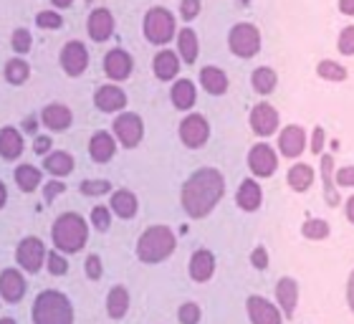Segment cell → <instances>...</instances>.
<instances>
[{
  "mask_svg": "<svg viewBox=\"0 0 354 324\" xmlns=\"http://www.w3.org/2000/svg\"><path fill=\"white\" fill-rule=\"evenodd\" d=\"M225 192V180L218 170L213 168H200L187 177L183 185V208L190 218H205L213 213L218 200Z\"/></svg>",
  "mask_w": 354,
  "mask_h": 324,
  "instance_id": "6da1fadb",
  "label": "cell"
},
{
  "mask_svg": "<svg viewBox=\"0 0 354 324\" xmlns=\"http://www.w3.org/2000/svg\"><path fill=\"white\" fill-rule=\"evenodd\" d=\"M33 324H74V307L61 291H44L33 304Z\"/></svg>",
  "mask_w": 354,
  "mask_h": 324,
  "instance_id": "7a4b0ae2",
  "label": "cell"
},
{
  "mask_svg": "<svg viewBox=\"0 0 354 324\" xmlns=\"http://www.w3.org/2000/svg\"><path fill=\"white\" fill-rule=\"evenodd\" d=\"M88 236V228L86 223H84L82 215L76 213H64L59 221L53 223V231H51V238H53V246L64 253H76V251L84 249V243H86Z\"/></svg>",
  "mask_w": 354,
  "mask_h": 324,
  "instance_id": "3957f363",
  "label": "cell"
},
{
  "mask_svg": "<svg viewBox=\"0 0 354 324\" xmlns=\"http://www.w3.org/2000/svg\"><path fill=\"white\" fill-rule=\"evenodd\" d=\"M175 251V233L167 226H152L142 233L137 243V256L145 264H160Z\"/></svg>",
  "mask_w": 354,
  "mask_h": 324,
  "instance_id": "277c9868",
  "label": "cell"
},
{
  "mask_svg": "<svg viewBox=\"0 0 354 324\" xmlns=\"http://www.w3.org/2000/svg\"><path fill=\"white\" fill-rule=\"evenodd\" d=\"M142 28H145V38H147L149 44L155 46L170 44L172 38H175V15L167 8H160V6L149 8Z\"/></svg>",
  "mask_w": 354,
  "mask_h": 324,
  "instance_id": "5b68a950",
  "label": "cell"
},
{
  "mask_svg": "<svg viewBox=\"0 0 354 324\" xmlns=\"http://www.w3.org/2000/svg\"><path fill=\"white\" fill-rule=\"evenodd\" d=\"M230 51L241 59H251L261 51V30L253 23H236L228 33Z\"/></svg>",
  "mask_w": 354,
  "mask_h": 324,
  "instance_id": "8992f818",
  "label": "cell"
},
{
  "mask_svg": "<svg viewBox=\"0 0 354 324\" xmlns=\"http://www.w3.org/2000/svg\"><path fill=\"white\" fill-rule=\"evenodd\" d=\"M114 132H117V140L124 145V147H137L142 142V134H145V125L142 119L134 114V111H124L114 119Z\"/></svg>",
  "mask_w": 354,
  "mask_h": 324,
  "instance_id": "52a82bcc",
  "label": "cell"
},
{
  "mask_svg": "<svg viewBox=\"0 0 354 324\" xmlns=\"http://www.w3.org/2000/svg\"><path fill=\"white\" fill-rule=\"evenodd\" d=\"M210 137V127H207L205 117H200V114H187L183 119V125H180V140L187 145L190 150H198L203 147Z\"/></svg>",
  "mask_w": 354,
  "mask_h": 324,
  "instance_id": "ba28073f",
  "label": "cell"
},
{
  "mask_svg": "<svg viewBox=\"0 0 354 324\" xmlns=\"http://www.w3.org/2000/svg\"><path fill=\"white\" fill-rule=\"evenodd\" d=\"M88 66V51L82 41H68L61 51V69L68 76H82Z\"/></svg>",
  "mask_w": 354,
  "mask_h": 324,
  "instance_id": "9c48e42d",
  "label": "cell"
},
{
  "mask_svg": "<svg viewBox=\"0 0 354 324\" xmlns=\"http://www.w3.org/2000/svg\"><path fill=\"white\" fill-rule=\"evenodd\" d=\"M86 30H88V36H91V41H96V44L109 41L111 33H114V15H111V10H106V8H94V10L88 13Z\"/></svg>",
  "mask_w": 354,
  "mask_h": 324,
  "instance_id": "30bf717a",
  "label": "cell"
},
{
  "mask_svg": "<svg viewBox=\"0 0 354 324\" xmlns=\"http://www.w3.org/2000/svg\"><path fill=\"white\" fill-rule=\"evenodd\" d=\"M44 258H46L44 243L38 241V238H33V236L23 238L21 246H18V264H21L26 271L36 273L38 269L44 266Z\"/></svg>",
  "mask_w": 354,
  "mask_h": 324,
  "instance_id": "8fae6325",
  "label": "cell"
},
{
  "mask_svg": "<svg viewBox=\"0 0 354 324\" xmlns=\"http://www.w3.org/2000/svg\"><path fill=\"white\" fill-rule=\"evenodd\" d=\"M134 61L132 56L124 51V48H111L106 56H104V71L111 81H124L132 74Z\"/></svg>",
  "mask_w": 354,
  "mask_h": 324,
  "instance_id": "7c38bea8",
  "label": "cell"
},
{
  "mask_svg": "<svg viewBox=\"0 0 354 324\" xmlns=\"http://www.w3.org/2000/svg\"><path fill=\"white\" fill-rule=\"evenodd\" d=\"M276 165H279L276 152H273L268 145H256V147L248 152V168H251L253 175H259V177L273 175V172H276Z\"/></svg>",
  "mask_w": 354,
  "mask_h": 324,
  "instance_id": "4fadbf2b",
  "label": "cell"
},
{
  "mask_svg": "<svg viewBox=\"0 0 354 324\" xmlns=\"http://www.w3.org/2000/svg\"><path fill=\"white\" fill-rule=\"evenodd\" d=\"M251 129L261 137H268L279 129V111L271 104H259L251 111Z\"/></svg>",
  "mask_w": 354,
  "mask_h": 324,
  "instance_id": "5bb4252c",
  "label": "cell"
},
{
  "mask_svg": "<svg viewBox=\"0 0 354 324\" xmlns=\"http://www.w3.org/2000/svg\"><path fill=\"white\" fill-rule=\"evenodd\" d=\"M94 104H96V109L106 111V114H111V111H122L127 107V94L119 87H114V84H106V87L96 89Z\"/></svg>",
  "mask_w": 354,
  "mask_h": 324,
  "instance_id": "9a60e30c",
  "label": "cell"
},
{
  "mask_svg": "<svg viewBox=\"0 0 354 324\" xmlns=\"http://www.w3.org/2000/svg\"><path fill=\"white\" fill-rule=\"evenodd\" d=\"M248 317H251V324H281L279 309L263 296H251L248 299Z\"/></svg>",
  "mask_w": 354,
  "mask_h": 324,
  "instance_id": "2e32d148",
  "label": "cell"
},
{
  "mask_svg": "<svg viewBox=\"0 0 354 324\" xmlns=\"http://www.w3.org/2000/svg\"><path fill=\"white\" fill-rule=\"evenodd\" d=\"M306 147V132H304L301 127H286L279 137V150L283 157H299Z\"/></svg>",
  "mask_w": 354,
  "mask_h": 324,
  "instance_id": "e0dca14e",
  "label": "cell"
},
{
  "mask_svg": "<svg viewBox=\"0 0 354 324\" xmlns=\"http://www.w3.org/2000/svg\"><path fill=\"white\" fill-rule=\"evenodd\" d=\"M0 294L10 304L23 299V294H26V281H23V276L15 269H6V271L0 273Z\"/></svg>",
  "mask_w": 354,
  "mask_h": 324,
  "instance_id": "ac0fdd59",
  "label": "cell"
},
{
  "mask_svg": "<svg viewBox=\"0 0 354 324\" xmlns=\"http://www.w3.org/2000/svg\"><path fill=\"white\" fill-rule=\"evenodd\" d=\"M41 119H44V125L48 127V129H53V132H64V129H68L71 122H74L71 109L64 107V104H48L44 109V114H41Z\"/></svg>",
  "mask_w": 354,
  "mask_h": 324,
  "instance_id": "d6986e66",
  "label": "cell"
},
{
  "mask_svg": "<svg viewBox=\"0 0 354 324\" xmlns=\"http://www.w3.org/2000/svg\"><path fill=\"white\" fill-rule=\"evenodd\" d=\"M276 299H279L283 314H286V317H294L296 302H299V284H296L291 276H283V279L276 284Z\"/></svg>",
  "mask_w": 354,
  "mask_h": 324,
  "instance_id": "ffe728a7",
  "label": "cell"
},
{
  "mask_svg": "<svg viewBox=\"0 0 354 324\" xmlns=\"http://www.w3.org/2000/svg\"><path fill=\"white\" fill-rule=\"evenodd\" d=\"M200 84H203V89H205L207 94H213V96H221L228 91V76L218 66L203 69V71H200Z\"/></svg>",
  "mask_w": 354,
  "mask_h": 324,
  "instance_id": "44dd1931",
  "label": "cell"
},
{
  "mask_svg": "<svg viewBox=\"0 0 354 324\" xmlns=\"http://www.w3.org/2000/svg\"><path fill=\"white\" fill-rule=\"evenodd\" d=\"M23 155V137L15 127H3L0 129V157L6 160H18Z\"/></svg>",
  "mask_w": 354,
  "mask_h": 324,
  "instance_id": "7402d4cb",
  "label": "cell"
},
{
  "mask_svg": "<svg viewBox=\"0 0 354 324\" xmlns=\"http://www.w3.org/2000/svg\"><path fill=\"white\" fill-rule=\"evenodd\" d=\"M114 150H117V145H114V137L109 132H96L88 142V155L94 162H109L114 157Z\"/></svg>",
  "mask_w": 354,
  "mask_h": 324,
  "instance_id": "603a6c76",
  "label": "cell"
},
{
  "mask_svg": "<svg viewBox=\"0 0 354 324\" xmlns=\"http://www.w3.org/2000/svg\"><path fill=\"white\" fill-rule=\"evenodd\" d=\"M177 53H180V59L185 64H195L198 61L200 41H198V33L192 28H183L177 33Z\"/></svg>",
  "mask_w": 354,
  "mask_h": 324,
  "instance_id": "cb8c5ba5",
  "label": "cell"
},
{
  "mask_svg": "<svg viewBox=\"0 0 354 324\" xmlns=\"http://www.w3.org/2000/svg\"><path fill=\"white\" fill-rule=\"evenodd\" d=\"M215 271V256L210 251H195L190 258V276L195 281H207Z\"/></svg>",
  "mask_w": 354,
  "mask_h": 324,
  "instance_id": "d4e9b609",
  "label": "cell"
},
{
  "mask_svg": "<svg viewBox=\"0 0 354 324\" xmlns=\"http://www.w3.org/2000/svg\"><path fill=\"white\" fill-rule=\"evenodd\" d=\"M152 69H155V76L162 81H172L180 71V59H177L175 51H160L152 61Z\"/></svg>",
  "mask_w": 354,
  "mask_h": 324,
  "instance_id": "484cf974",
  "label": "cell"
},
{
  "mask_svg": "<svg viewBox=\"0 0 354 324\" xmlns=\"http://www.w3.org/2000/svg\"><path fill=\"white\" fill-rule=\"evenodd\" d=\"M322 180H324V198L326 206L337 208L339 206V190H337V180H334V157H322Z\"/></svg>",
  "mask_w": 354,
  "mask_h": 324,
  "instance_id": "4316f807",
  "label": "cell"
},
{
  "mask_svg": "<svg viewBox=\"0 0 354 324\" xmlns=\"http://www.w3.org/2000/svg\"><path fill=\"white\" fill-rule=\"evenodd\" d=\"M238 206L253 213V210H259L261 208V200H263V192H261V185L253 183V180H243V185L238 188Z\"/></svg>",
  "mask_w": 354,
  "mask_h": 324,
  "instance_id": "83f0119b",
  "label": "cell"
},
{
  "mask_svg": "<svg viewBox=\"0 0 354 324\" xmlns=\"http://www.w3.org/2000/svg\"><path fill=\"white\" fill-rule=\"evenodd\" d=\"M170 99L175 104L177 109H192V104H195V84L190 79H180L175 81V87L170 89Z\"/></svg>",
  "mask_w": 354,
  "mask_h": 324,
  "instance_id": "f1b7e54d",
  "label": "cell"
},
{
  "mask_svg": "<svg viewBox=\"0 0 354 324\" xmlns=\"http://www.w3.org/2000/svg\"><path fill=\"white\" fill-rule=\"evenodd\" d=\"M137 208H140V203H137V198L129 190H117L111 195V210L119 218H132L137 213Z\"/></svg>",
  "mask_w": 354,
  "mask_h": 324,
  "instance_id": "f546056e",
  "label": "cell"
},
{
  "mask_svg": "<svg viewBox=\"0 0 354 324\" xmlns=\"http://www.w3.org/2000/svg\"><path fill=\"white\" fill-rule=\"evenodd\" d=\"M44 168L48 170L53 177H64L74 170V157L68 155V152H51V155H46Z\"/></svg>",
  "mask_w": 354,
  "mask_h": 324,
  "instance_id": "4dcf8cb0",
  "label": "cell"
},
{
  "mask_svg": "<svg viewBox=\"0 0 354 324\" xmlns=\"http://www.w3.org/2000/svg\"><path fill=\"white\" fill-rule=\"evenodd\" d=\"M127 307H129V294H127L124 287H114L106 296V312H109L111 319H122L127 314Z\"/></svg>",
  "mask_w": 354,
  "mask_h": 324,
  "instance_id": "1f68e13d",
  "label": "cell"
},
{
  "mask_svg": "<svg viewBox=\"0 0 354 324\" xmlns=\"http://www.w3.org/2000/svg\"><path fill=\"white\" fill-rule=\"evenodd\" d=\"M311 183H314V170L309 165H294V168L288 170V185H291V190L296 192L309 190Z\"/></svg>",
  "mask_w": 354,
  "mask_h": 324,
  "instance_id": "d6a6232c",
  "label": "cell"
},
{
  "mask_svg": "<svg viewBox=\"0 0 354 324\" xmlns=\"http://www.w3.org/2000/svg\"><path fill=\"white\" fill-rule=\"evenodd\" d=\"M15 183L23 192H33L41 185V170L33 168V165H21L15 170Z\"/></svg>",
  "mask_w": 354,
  "mask_h": 324,
  "instance_id": "836d02e7",
  "label": "cell"
},
{
  "mask_svg": "<svg viewBox=\"0 0 354 324\" xmlns=\"http://www.w3.org/2000/svg\"><path fill=\"white\" fill-rule=\"evenodd\" d=\"M276 71L273 69H268V66H261V69H256L253 71V76H251V84H253V89L259 91V94H271L273 89H276Z\"/></svg>",
  "mask_w": 354,
  "mask_h": 324,
  "instance_id": "e575fe53",
  "label": "cell"
},
{
  "mask_svg": "<svg viewBox=\"0 0 354 324\" xmlns=\"http://www.w3.org/2000/svg\"><path fill=\"white\" fill-rule=\"evenodd\" d=\"M28 76H30V66L23 59H10L6 64V79L10 81V84H15V87L26 84Z\"/></svg>",
  "mask_w": 354,
  "mask_h": 324,
  "instance_id": "d590c367",
  "label": "cell"
},
{
  "mask_svg": "<svg viewBox=\"0 0 354 324\" xmlns=\"http://www.w3.org/2000/svg\"><path fill=\"white\" fill-rule=\"evenodd\" d=\"M317 74L322 76V79L326 81H344L347 79V69L342 66V64H337V61H319V66H317Z\"/></svg>",
  "mask_w": 354,
  "mask_h": 324,
  "instance_id": "8d00e7d4",
  "label": "cell"
},
{
  "mask_svg": "<svg viewBox=\"0 0 354 324\" xmlns=\"http://www.w3.org/2000/svg\"><path fill=\"white\" fill-rule=\"evenodd\" d=\"M301 233L306 238H311V241H322V238L329 236V223L322 221V218H311V221L304 223Z\"/></svg>",
  "mask_w": 354,
  "mask_h": 324,
  "instance_id": "74e56055",
  "label": "cell"
},
{
  "mask_svg": "<svg viewBox=\"0 0 354 324\" xmlns=\"http://www.w3.org/2000/svg\"><path fill=\"white\" fill-rule=\"evenodd\" d=\"M10 44H13V51L15 53H28L30 46H33V36H30L28 28H15L13 30V38H10Z\"/></svg>",
  "mask_w": 354,
  "mask_h": 324,
  "instance_id": "f35d334b",
  "label": "cell"
},
{
  "mask_svg": "<svg viewBox=\"0 0 354 324\" xmlns=\"http://www.w3.org/2000/svg\"><path fill=\"white\" fill-rule=\"evenodd\" d=\"M36 26L44 30H56L64 26V18H61L56 10H41V13L36 15Z\"/></svg>",
  "mask_w": 354,
  "mask_h": 324,
  "instance_id": "ab89813d",
  "label": "cell"
},
{
  "mask_svg": "<svg viewBox=\"0 0 354 324\" xmlns=\"http://www.w3.org/2000/svg\"><path fill=\"white\" fill-rule=\"evenodd\" d=\"M177 317H180V324H198L200 322V307L198 304H183L180 312H177Z\"/></svg>",
  "mask_w": 354,
  "mask_h": 324,
  "instance_id": "60d3db41",
  "label": "cell"
},
{
  "mask_svg": "<svg viewBox=\"0 0 354 324\" xmlns=\"http://www.w3.org/2000/svg\"><path fill=\"white\" fill-rule=\"evenodd\" d=\"M337 46H339V51L344 56H354V26H347V28L342 30Z\"/></svg>",
  "mask_w": 354,
  "mask_h": 324,
  "instance_id": "b9f144b4",
  "label": "cell"
},
{
  "mask_svg": "<svg viewBox=\"0 0 354 324\" xmlns=\"http://www.w3.org/2000/svg\"><path fill=\"white\" fill-rule=\"evenodd\" d=\"M111 185L106 180H84L82 183V192L84 195H104V192H109Z\"/></svg>",
  "mask_w": 354,
  "mask_h": 324,
  "instance_id": "7bdbcfd3",
  "label": "cell"
},
{
  "mask_svg": "<svg viewBox=\"0 0 354 324\" xmlns=\"http://www.w3.org/2000/svg\"><path fill=\"white\" fill-rule=\"evenodd\" d=\"M91 223H94L96 231H106V228H109V223H111L109 210H106V208H102V206H96L94 210H91Z\"/></svg>",
  "mask_w": 354,
  "mask_h": 324,
  "instance_id": "ee69618b",
  "label": "cell"
},
{
  "mask_svg": "<svg viewBox=\"0 0 354 324\" xmlns=\"http://www.w3.org/2000/svg\"><path fill=\"white\" fill-rule=\"evenodd\" d=\"M48 271L53 273V276H64V273L68 271V264H66V258L59 256L56 251L53 253H48Z\"/></svg>",
  "mask_w": 354,
  "mask_h": 324,
  "instance_id": "f6af8a7d",
  "label": "cell"
},
{
  "mask_svg": "<svg viewBox=\"0 0 354 324\" xmlns=\"http://www.w3.org/2000/svg\"><path fill=\"white\" fill-rule=\"evenodd\" d=\"M180 15H183V21H195L200 15V0H183L180 3Z\"/></svg>",
  "mask_w": 354,
  "mask_h": 324,
  "instance_id": "bcb514c9",
  "label": "cell"
},
{
  "mask_svg": "<svg viewBox=\"0 0 354 324\" xmlns=\"http://www.w3.org/2000/svg\"><path fill=\"white\" fill-rule=\"evenodd\" d=\"M64 190H66V185H64V183H56V180H53V183H46V188H44L46 203H53V200L59 198Z\"/></svg>",
  "mask_w": 354,
  "mask_h": 324,
  "instance_id": "7dc6e473",
  "label": "cell"
},
{
  "mask_svg": "<svg viewBox=\"0 0 354 324\" xmlns=\"http://www.w3.org/2000/svg\"><path fill=\"white\" fill-rule=\"evenodd\" d=\"M86 276L88 279H94V281L102 276V258L96 256V253L86 258Z\"/></svg>",
  "mask_w": 354,
  "mask_h": 324,
  "instance_id": "c3c4849f",
  "label": "cell"
},
{
  "mask_svg": "<svg viewBox=\"0 0 354 324\" xmlns=\"http://www.w3.org/2000/svg\"><path fill=\"white\" fill-rule=\"evenodd\" d=\"M334 180H337V185H342V188H354V168H342Z\"/></svg>",
  "mask_w": 354,
  "mask_h": 324,
  "instance_id": "681fc988",
  "label": "cell"
},
{
  "mask_svg": "<svg viewBox=\"0 0 354 324\" xmlns=\"http://www.w3.org/2000/svg\"><path fill=\"white\" fill-rule=\"evenodd\" d=\"M251 264L256 266V269H266V266H268V253H266L263 246H259V249L251 253Z\"/></svg>",
  "mask_w": 354,
  "mask_h": 324,
  "instance_id": "f907efd6",
  "label": "cell"
},
{
  "mask_svg": "<svg viewBox=\"0 0 354 324\" xmlns=\"http://www.w3.org/2000/svg\"><path fill=\"white\" fill-rule=\"evenodd\" d=\"M322 150H324V129H322V127H317V129H314V140H311V152H314V155H319Z\"/></svg>",
  "mask_w": 354,
  "mask_h": 324,
  "instance_id": "816d5d0a",
  "label": "cell"
},
{
  "mask_svg": "<svg viewBox=\"0 0 354 324\" xmlns=\"http://www.w3.org/2000/svg\"><path fill=\"white\" fill-rule=\"evenodd\" d=\"M48 150H51V137H36L33 152H36V155H48Z\"/></svg>",
  "mask_w": 354,
  "mask_h": 324,
  "instance_id": "f5cc1de1",
  "label": "cell"
},
{
  "mask_svg": "<svg viewBox=\"0 0 354 324\" xmlns=\"http://www.w3.org/2000/svg\"><path fill=\"white\" fill-rule=\"evenodd\" d=\"M347 302H349V309L354 312V271L349 276V284H347Z\"/></svg>",
  "mask_w": 354,
  "mask_h": 324,
  "instance_id": "db71d44e",
  "label": "cell"
},
{
  "mask_svg": "<svg viewBox=\"0 0 354 324\" xmlns=\"http://www.w3.org/2000/svg\"><path fill=\"white\" fill-rule=\"evenodd\" d=\"M339 10L344 15H354V0H339Z\"/></svg>",
  "mask_w": 354,
  "mask_h": 324,
  "instance_id": "11a10c76",
  "label": "cell"
},
{
  "mask_svg": "<svg viewBox=\"0 0 354 324\" xmlns=\"http://www.w3.org/2000/svg\"><path fill=\"white\" fill-rule=\"evenodd\" d=\"M23 127H26V132H36L38 122H36V119H33V117H28V119H26V125H23Z\"/></svg>",
  "mask_w": 354,
  "mask_h": 324,
  "instance_id": "9f6ffc18",
  "label": "cell"
},
{
  "mask_svg": "<svg viewBox=\"0 0 354 324\" xmlns=\"http://www.w3.org/2000/svg\"><path fill=\"white\" fill-rule=\"evenodd\" d=\"M347 218L354 223V195L349 198V203H347Z\"/></svg>",
  "mask_w": 354,
  "mask_h": 324,
  "instance_id": "6f0895ef",
  "label": "cell"
},
{
  "mask_svg": "<svg viewBox=\"0 0 354 324\" xmlns=\"http://www.w3.org/2000/svg\"><path fill=\"white\" fill-rule=\"evenodd\" d=\"M51 3H53L56 8H68L71 3H74V0H51Z\"/></svg>",
  "mask_w": 354,
  "mask_h": 324,
  "instance_id": "680465c9",
  "label": "cell"
},
{
  "mask_svg": "<svg viewBox=\"0 0 354 324\" xmlns=\"http://www.w3.org/2000/svg\"><path fill=\"white\" fill-rule=\"evenodd\" d=\"M6 198H8V192H6V185L0 183V208L6 206Z\"/></svg>",
  "mask_w": 354,
  "mask_h": 324,
  "instance_id": "91938a15",
  "label": "cell"
},
{
  "mask_svg": "<svg viewBox=\"0 0 354 324\" xmlns=\"http://www.w3.org/2000/svg\"><path fill=\"white\" fill-rule=\"evenodd\" d=\"M0 324H15V319H10V317H3V319H0Z\"/></svg>",
  "mask_w": 354,
  "mask_h": 324,
  "instance_id": "94428289",
  "label": "cell"
}]
</instances>
